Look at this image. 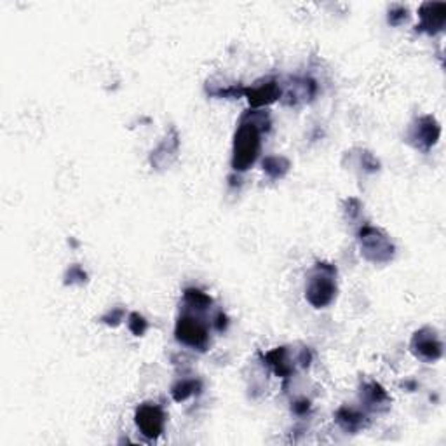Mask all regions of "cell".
<instances>
[{
	"instance_id": "cell-1",
	"label": "cell",
	"mask_w": 446,
	"mask_h": 446,
	"mask_svg": "<svg viewBox=\"0 0 446 446\" xmlns=\"http://www.w3.org/2000/svg\"><path fill=\"white\" fill-rule=\"evenodd\" d=\"M260 152V129L255 120L242 123L235 132L234 159L232 166L235 171H246L256 161Z\"/></svg>"
},
{
	"instance_id": "cell-2",
	"label": "cell",
	"mask_w": 446,
	"mask_h": 446,
	"mask_svg": "<svg viewBox=\"0 0 446 446\" xmlns=\"http://www.w3.org/2000/svg\"><path fill=\"white\" fill-rule=\"evenodd\" d=\"M321 274L312 275L307 286V300L311 302L314 307H324L333 300L335 293H337V285L333 283V268L319 267Z\"/></svg>"
},
{
	"instance_id": "cell-3",
	"label": "cell",
	"mask_w": 446,
	"mask_h": 446,
	"mask_svg": "<svg viewBox=\"0 0 446 446\" xmlns=\"http://www.w3.org/2000/svg\"><path fill=\"white\" fill-rule=\"evenodd\" d=\"M164 411L157 404L147 403L136 411V426L140 427L143 436L150 438V440H156L161 436L162 430H164Z\"/></svg>"
},
{
	"instance_id": "cell-4",
	"label": "cell",
	"mask_w": 446,
	"mask_h": 446,
	"mask_svg": "<svg viewBox=\"0 0 446 446\" xmlns=\"http://www.w3.org/2000/svg\"><path fill=\"white\" fill-rule=\"evenodd\" d=\"M176 338L182 344L190 345V347L204 349L208 344V331H206L204 324L199 319L190 318V316H183L176 324Z\"/></svg>"
},
{
	"instance_id": "cell-5",
	"label": "cell",
	"mask_w": 446,
	"mask_h": 446,
	"mask_svg": "<svg viewBox=\"0 0 446 446\" xmlns=\"http://www.w3.org/2000/svg\"><path fill=\"white\" fill-rule=\"evenodd\" d=\"M411 349L416 354V357L423 361H438L443 354V344L440 342L438 335L433 330H422L415 333Z\"/></svg>"
},
{
	"instance_id": "cell-6",
	"label": "cell",
	"mask_w": 446,
	"mask_h": 446,
	"mask_svg": "<svg viewBox=\"0 0 446 446\" xmlns=\"http://www.w3.org/2000/svg\"><path fill=\"white\" fill-rule=\"evenodd\" d=\"M361 244H363L364 252L370 255V253H375L373 260L382 261L387 260L390 255H392V246L389 244L385 237H382L375 228L366 227L363 232H361Z\"/></svg>"
},
{
	"instance_id": "cell-7",
	"label": "cell",
	"mask_w": 446,
	"mask_h": 446,
	"mask_svg": "<svg viewBox=\"0 0 446 446\" xmlns=\"http://www.w3.org/2000/svg\"><path fill=\"white\" fill-rule=\"evenodd\" d=\"M248 94H249V103L255 106H260V105H267V103L275 101V99L279 98V94H281V89H279L275 82H267V84L258 86L256 89L249 91Z\"/></svg>"
},
{
	"instance_id": "cell-8",
	"label": "cell",
	"mask_w": 446,
	"mask_h": 446,
	"mask_svg": "<svg viewBox=\"0 0 446 446\" xmlns=\"http://www.w3.org/2000/svg\"><path fill=\"white\" fill-rule=\"evenodd\" d=\"M440 136V128H438L436 120L430 119V117H423L419 120V131H416L415 138H419V147H422V143L426 145V149H429L430 145H434Z\"/></svg>"
},
{
	"instance_id": "cell-9",
	"label": "cell",
	"mask_w": 446,
	"mask_h": 446,
	"mask_svg": "<svg viewBox=\"0 0 446 446\" xmlns=\"http://www.w3.org/2000/svg\"><path fill=\"white\" fill-rule=\"evenodd\" d=\"M429 11L433 16H429L427 13L422 11V28H427L430 33H434L436 30H441L445 23V6L443 4H429Z\"/></svg>"
},
{
	"instance_id": "cell-10",
	"label": "cell",
	"mask_w": 446,
	"mask_h": 446,
	"mask_svg": "<svg viewBox=\"0 0 446 446\" xmlns=\"http://www.w3.org/2000/svg\"><path fill=\"white\" fill-rule=\"evenodd\" d=\"M337 416H338V423H340L345 430H351V433L352 430H357L361 426H363V416H361L359 414H356L354 410L342 408Z\"/></svg>"
},
{
	"instance_id": "cell-11",
	"label": "cell",
	"mask_w": 446,
	"mask_h": 446,
	"mask_svg": "<svg viewBox=\"0 0 446 446\" xmlns=\"http://www.w3.org/2000/svg\"><path fill=\"white\" fill-rule=\"evenodd\" d=\"M195 390V383L194 382H182L178 387H175L173 390V396H175L176 401H183L187 397L192 396Z\"/></svg>"
},
{
	"instance_id": "cell-12",
	"label": "cell",
	"mask_w": 446,
	"mask_h": 446,
	"mask_svg": "<svg viewBox=\"0 0 446 446\" xmlns=\"http://www.w3.org/2000/svg\"><path fill=\"white\" fill-rule=\"evenodd\" d=\"M129 328H131L132 333L135 335H143V331L147 330V323H145V319L140 318L138 314H132L131 323H129Z\"/></svg>"
}]
</instances>
